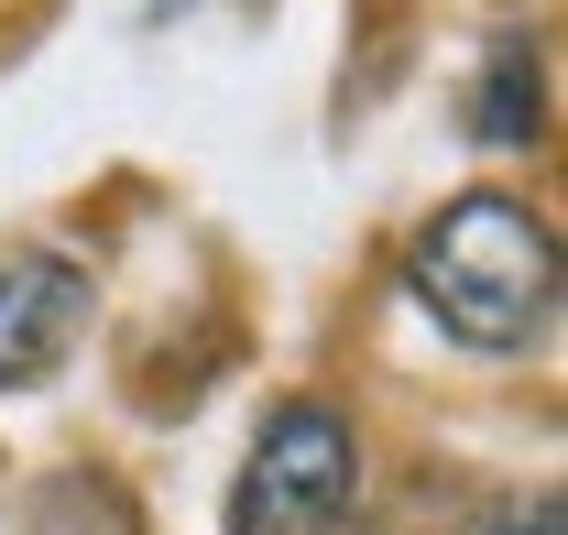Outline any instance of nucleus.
Returning <instances> with one entry per match:
<instances>
[{
	"mask_svg": "<svg viewBox=\"0 0 568 535\" xmlns=\"http://www.w3.org/2000/svg\"><path fill=\"white\" fill-rule=\"evenodd\" d=\"M405 284L459 350H536L558 329V230L503 186H470L416 230Z\"/></svg>",
	"mask_w": 568,
	"mask_h": 535,
	"instance_id": "obj_1",
	"label": "nucleus"
},
{
	"mask_svg": "<svg viewBox=\"0 0 568 535\" xmlns=\"http://www.w3.org/2000/svg\"><path fill=\"white\" fill-rule=\"evenodd\" d=\"M361 503V437L328 404H274L230 481V535H328Z\"/></svg>",
	"mask_w": 568,
	"mask_h": 535,
	"instance_id": "obj_2",
	"label": "nucleus"
},
{
	"mask_svg": "<svg viewBox=\"0 0 568 535\" xmlns=\"http://www.w3.org/2000/svg\"><path fill=\"white\" fill-rule=\"evenodd\" d=\"M88 339V263L67 252H0V394L44 383Z\"/></svg>",
	"mask_w": 568,
	"mask_h": 535,
	"instance_id": "obj_3",
	"label": "nucleus"
},
{
	"mask_svg": "<svg viewBox=\"0 0 568 535\" xmlns=\"http://www.w3.org/2000/svg\"><path fill=\"white\" fill-rule=\"evenodd\" d=\"M536 132H547V55H536V33H503L481 55V77H470V142L514 153Z\"/></svg>",
	"mask_w": 568,
	"mask_h": 535,
	"instance_id": "obj_4",
	"label": "nucleus"
},
{
	"mask_svg": "<svg viewBox=\"0 0 568 535\" xmlns=\"http://www.w3.org/2000/svg\"><path fill=\"white\" fill-rule=\"evenodd\" d=\"M33 535H142V514H132V492L110 470H67V481H44Z\"/></svg>",
	"mask_w": 568,
	"mask_h": 535,
	"instance_id": "obj_5",
	"label": "nucleus"
},
{
	"mask_svg": "<svg viewBox=\"0 0 568 535\" xmlns=\"http://www.w3.org/2000/svg\"><path fill=\"white\" fill-rule=\"evenodd\" d=\"M470 535H558V492H547V481H536V492H503Z\"/></svg>",
	"mask_w": 568,
	"mask_h": 535,
	"instance_id": "obj_6",
	"label": "nucleus"
}]
</instances>
